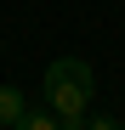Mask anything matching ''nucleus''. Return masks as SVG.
Instances as JSON below:
<instances>
[{
    "label": "nucleus",
    "mask_w": 125,
    "mask_h": 130,
    "mask_svg": "<svg viewBox=\"0 0 125 130\" xmlns=\"http://www.w3.org/2000/svg\"><path fill=\"white\" fill-rule=\"evenodd\" d=\"M91 96H97V74L85 57H57L46 68V107L57 119H85Z\"/></svg>",
    "instance_id": "obj_1"
},
{
    "label": "nucleus",
    "mask_w": 125,
    "mask_h": 130,
    "mask_svg": "<svg viewBox=\"0 0 125 130\" xmlns=\"http://www.w3.org/2000/svg\"><path fill=\"white\" fill-rule=\"evenodd\" d=\"M23 113H29V96L17 91V85H0V124H23Z\"/></svg>",
    "instance_id": "obj_2"
},
{
    "label": "nucleus",
    "mask_w": 125,
    "mask_h": 130,
    "mask_svg": "<svg viewBox=\"0 0 125 130\" xmlns=\"http://www.w3.org/2000/svg\"><path fill=\"white\" fill-rule=\"evenodd\" d=\"M11 130H62V119L51 113V107H29L23 124H11Z\"/></svg>",
    "instance_id": "obj_3"
},
{
    "label": "nucleus",
    "mask_w": 125,
    "mask_h": 130,
    "mask_svg": "<svg viewBox=\"0 0 125 130\" xmlns=\"http://www.w3.org/2000/svg\"><path fill=\"white\" fill-rule=\"evenodd\" d=\"M85 130H119L114 119H85Z\"/></svg>",
    "instance_id": "obj_4"
}]
</instances>
